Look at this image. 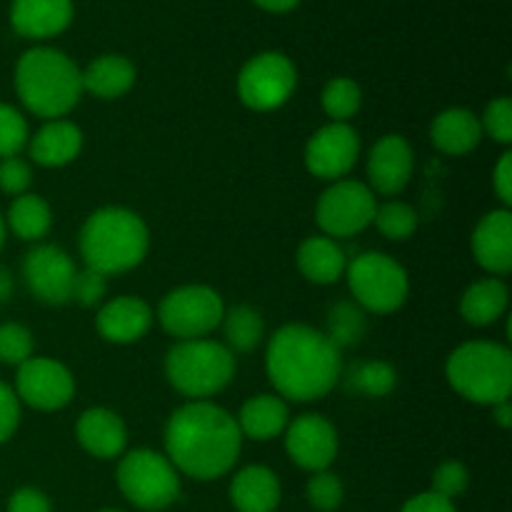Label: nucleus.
<instances>
[{"mask_svg":"<svg viewBox=\"0 0 512 512\" xmlns=\"http://www.w3.org/2000/svg\"><path fill=\"white\" fill-rule=\"evenodd\" d=\"M243 435L233 415L210 400H190L165 425V458L178 473L218 480L238 463Z\"/></svg>","mask_w":512,"mask_h":512,"instance_id":"1","label":"nucleus"},{"mask_svg":"<svg viewBox=\"0 0 512 512\" xmlns=\"http://www.w3.org/2000/svg\"><path fill=\"white\" fill-rule=\"evenodd\" d=\"M265 370L275 395L295 403H313L338 385L343 375V350L323 330L290 323L270 338Z\"/></svg>","mask_w":512,"mask_h":512,"instance_id":"2","label":"nucleus"},{"mask_svg":"<svg viewBox=\"0 0 512 512\" xmlns=\"http://www.w3.org/2000/svg\"><path fill=\"white\" fill-rule=\"evenodd\" d=\"M148 225L138 213L118 205L100 208L85 220L80 230V255L85 268L110 275L138 268L148 255Z\"/></svg>","mask_w":512,"mask_h":512,"instance_id":"3","label":"nucleus"},{"mask_svg":"<svg viewBox=\"0 0 512 512\" xmlns=\"http://www.w3.org/2000/svg\"><path fill=\"white\" fill-rule=\"evenodd\" d=\"M15 90L25 108L45 120H58L78 105L83 78L73 60L55 48H33L15 65Z\"/></svg>","mask_w":512,"mask_h":512,"instance_id":"4","label":"nucleus"},{"mask_svg":"<svg viewBox=\"0 0 512 512\" xmlns=\"http://www.w3.org/2000/svg\"><path fill=\"white\" fill-rule=\"evenodd\" d=\"M450 388L478 405H498L512 393V353L490 340H473L453 350L445 365Z\"/></svg>","mask_w":512,"mask_h":512,"instance_id":"5","label":"nucleus"},{"mask_svg":"<svg viewBox=\"0 0 512 512\" xmlns=\"http://www.w3.org/2000/svg\"><path fill=\"white\" fill-rule=\"evenodd\" d=\"M165 378L185 398L208 400L235 378V355L218 340H178L165 355Z\"/></svg>","mask_w":512,"mask_h":512,"instance_id":"6","label":"nucleus"},{"mask_svg":"<svg viewBox=\"0 0 512 512\" xmlns=\"http://www.w3.org/2000/svg\"><path fill=\"white\" fill-rule=\"evenodd\" d=\"M118 488L140 510H165L180 498V473L163 453L140 448L123 453Z\"/></svg>","mask_w":512,"mask_h":512,"instance_id":"7","label":"nucleus"},{"mask_svg":"<svg viewBox=\"0 0 512 512\" xmlns=\"http://www.w3.org/2000/svg\"><path fill=\"white\" fill-rule=\"evenodd\" d=\"M350 293L365 313L388 315L403 308L410 293V280L403 265L385 253H363L345 270Z\"/></svg>","mask_w":512,"mask_h":512,"instance_id":"8","label":"nucleus"},{"mask_svg":"<svg viewBox=\"0 0 512 512\" xmlns=\"http://www.w3.org/2000/svg\"><path fill=\"white\" fill-rule=\"evenodd\" d=\"M223 298L208 285H183L160 300L158 320L178 340H198L223 323Z\"/></svg>","mask_w":512,"mask_h":512,"instance_id":"9","label":"nucleus"},{"mask_svg":"<svg viewBox=\"0 0 512 512\" xmlns=\"http://www.w3.org/2000/svg\"><path fill=\"white\" fill-rule=\"evenodd\" d=\"M378 200L365 183L353 178L335 180L318 198L315 218L328 238H353L373 225Z\"/></svg>","mask_w":512,"mask_h":512,"instance_id":"10","label":"nucleus"},{"mask_svg":"<svg viewBox=\"0 0 512 512\" xmlns=\"http://www.w3.org/2000/svg\"><path fill=\"white\" fill-rule=\"evenodd\" d=\"M298 85V70L283 53H260L243 65L238 95L250 110H275L288 103Z\"/></svg>","mask_w":512,"mask_h":512,"instance_id":"11","label":"nucleus"},{"mask_svg":"<svg viewBox=\"0 0 512 512\" xmlns=\"http://www.w3.org/2000/svg\"><path fill=\"white\" fill-rule=\"evenodd\" d=\"M15 395L25 405L43 413L65 408L75 395V378L63 363L53 358H30L18 365Z\"/></svg>","mask_w":512,"mask_h":512,"instance_id":"12","label":"nucleus"},{"mask_svg":"<svg viewBox=\"0 0 512 512\" xmlns=\"http://www.w3.org/2000/svg\"><path fill=\"white\" fill-rule=\"evenodd\" d=\"M360 158V135L350 123H328L305 145V168L320 180H343Z\"/></svg>","mask_w":512,"mask_h":512,"instance_id":"13","label":"nucleus"},{"mask_svg":"<svg viewBox=\"0 0 512 512\" xmlns=\"http://www.w3.org/2000/svg\"><path fill=\"white\" fill-rule=\"evenodd\" d=\"M283 438L288 458L310 473L328 470L338 455V430L323 415L305 413L290 420Z\"/></svg>","mask_w":512,"mask_h":512,"instance_id":"14","label":"nucleus"},{"mask_svg":"<svg viewBox=\"0 0 512 512\" xmlns=\"http://www.w3.org/2000/svg\"><path fill=\"white\" fill-rule=\"evenodd\" d=\"M75 265L58 245H35L23 260V278L30 293L48 305L70 303Z\"/></svg>","mask_w":512,"mask_h":512,"instance_id":"15","label":"nucleus"},{"mask_svg":"<svg viewBox=\"0 0 512 512\" xmlns=\"http://www.w3.org/2000/svg\"><path fill=\"white\" fill-rule=\"evenodd\" d=\"M415 155L408 140L398 133L383 135L378 143L370 148L368 155V188L380 195L403 193L405 185L413 178Z\"/></svg>","mask_w":512,"mask_h":512,"instance_id":"16","label":"nucleus"},{"mask_svg":"<svg viewBox=\"0 0 512 512\" xmlns=\"http://www.w3.org/2000/svg\"><path fill=\"white\" fill-rule=\"evenodd\" d=\"M473 255L493 278H503L512 270V213L510 208L490 210L473 230Z\"/></svg>","mask_w":512,"mask_h":512,"instance_id":"17","label":"nucleus"},{"mask_svg":"<svg viewBox=\"0 0 512 512\" xmlns=\"http://www.w3.org/2000/svg\"><path fill=\"white\" fill-rule=\"evenodd\" d=\"M153 325V310L138 295H118L108 300L95 315V330L100 338L115 345H130L145 338Z\"/></svg>","mask_w":512,"mask_h":512,"instance_id":"18","label":"nucleus"},{"mask_svg":"<svg viewBox=\"0 0 512 512\" xmlns=\"http://www.w3.org/2000/svg\"><path fill=\"white\" fill-rule=\"evenodd\" d=\"M75 435L85 453L98 460L120 458L128 448V428L123 418L108 408H90L75 423Z\"/></svg>","mask_w":512,"mask_h":512,"instance_id":"19","label":"nucleus"},{"mask_svg":"<svg viewBox=\"0 0 512 512\" xmlns=\"http://www.w3.org/2000/svg\"><path fill=\"white\" fill-rule=\"evenodd\" d=\"M73 20V0H13L10 23L23 38L45 40L63 33Z\"/></svg>","mask_w":512,"mask_h":512,"instance_id":"20","label":"nucleus"},{"mask_svg":"<svg viewBox=\"0 0 512 512\" xmlns=\"http://www.w3.org/2000/svg\"><path fill=\"white\" fill-rule=\"evenodd\" d=\"M83 150V130L70 120H48L30 138V158L43 168H63Z\"/></svg>","mask_w":512,"mask_h":512,"instance_id":"21","label":"nucleus"},{"mask_svg":"<svg viewBox=\"0 0 512 512\" xmlns=\"http://www.w3.org/2000/svg\"><path fill=\"white\" fill-rule=\"evenodd\" d=\"M480 118L468 108H448L430 125V140L445 155H468L483 140Z\"/></svg>","mask_w":512,"mask_h":512,"instance_id":"22","label":"nucleus"},{"mask_svg":"<svg viewBox=\"0 0 512 512\" xmlns=\"http://www.w3.org/2000/svg\"><path fill=\"white\" fill-rule=\"evenodd\" d=\"M280 480L265 465H250L233 478L230 500L238 512H275L280 505Z\"/></svg>","mask_w":512,"mask_h":512,"instance_id":"23","label":"nucleus"},{"mask_svg":"<svg viewBox=\"0 0 512 512\" xmlns=\"http://www.w3.org/2000/svg\"><path fill=\"white\" fill-rule=\"evenodd\" d=\"M240 435L250 440H258V443H265V440H273L278 435L285 433L290 423V410L288 403H285L280 395L263 393L250 398L248 403L240 408L238 418Z\"/></svg>","mask_w":512,"mask_h":512,"instance_id":"24","label":"nucleus"},{"mask_svg":"<svg viewBox=\"0 0 512 512\" xmlns=\"http://www.w3.org/2000/svg\"><path fill=\"white\" fill-rule=\"evenodd\" d=\"M298 270L310 283L333 285L348 270V258L338 240L328 238V235H313V238L303 240V245L298 248Z\"/></svg>","mask_w":512,"mask_h":512,"instance_id":"25","label":"nucleus"},{"mask_svg":"<svg viewBox=\"0 0 512 512\" xmlns=\"http://www.w3.org/2000/svg\"><path fill=\"white\" fill-rule=\"evenodd\" d=\"M510 290L503 283V278H483L478 283L470 285L460 298V315L468 325L475 328H485L500 320L508 310Z\"/></svg>","mask_w":512,"mask_h":512,"instance_id":"26","label":"nucleus"},{"mask_svg":"<svg viewBox=\"0 0 512 512\" xmlns=\"http://www.w3.org/2000/svg\"><path fill=\"white\" fill-rule=\"evenodd\" d=\"M83 90L100 100H115L135 83V65L123 55H100L80 73Z\"/></svg>","mask_w":512,"mask_h":512,"instance_id":"27","label":"nucleus"},{"mask_svg":"<svg viewBox=\"0 0 512 512\" xmlns=\"http://www.w3.org/2000/svg\"><path fill=\"white\" fill-rule=\"evenodd\" d=\"M5 225L20 240L35 243V240H43L48 230L53 228V213H50V205L40 195L23 193L10 203Z\"/></svg>","mask_w":512,"mask_h":512,"instance_id":"28","label":"nucleus"},{"mask_svg":"<svg viewBox=\"0 0 512 512\" xmlns=\"http://www.w3.org/2000/svg\"><path fill=\"white\" fill-rule=\"evenodd\" d=\"M223 333L225 348L235 353H250L260 345L265 335V320L250 305H235L233 310H225L223 315Z\"/></svg>","mask_w":512,"mask_h":512,"instance_id":"29","label":"nucleus"},{"mask_svg":"<svg viewBox=\"0 0 512 512\" xmlns=\"http://www.w3.org/2000/svg\"><path fill=\"white\" fill-rule=\"evenodd\" d=\"M320 100L330 123H348L363 105V90L353 78H333L325 83Z\"/></svg>","mask_w":512,"mask_h":512,"instance_id":"30","label":"nucleus"},{"mask_svg":"<svg viewBox=\"0 0 512 512\" xmlns=\"http://www.w3.org/2000/svg\"><path fill=\"white\" fill-rule=\"evenodd\" d=\"M365 310L360 308L358 303H335L333 310L328 315V338L338 345L340 350L348 348V345H355L365 335Z\"/></svg>","mask_w":512,"mask_h":512,"instance_id":"31","label":"nucleus"},{"mask_svg":"<svg viewBox=\"0 0 512 512\" xmlns=\"http://www.w3.org/2000/svg\"><path fill=\"white\" fill-rule=\"evenodd\" d=\"M373 223L383 238L403 243V240L413 238V233L418 230V213H415L413 205L400 203V200H388V203L375 208Z\"/></svg>","mask_w":512,"mask_h":512,"instance_id":"32","label":"nucleus"},{"mask_svg":"<svg viewBox=\"0 0 512 512\" xmlns=\"http://www.w3.org/2000/svg\"><path fill=\"white\" fill-rule=\"evenodd\" d=\"M395 383H398V373L393 365L383 363V360L355 365L348 378V388L368 395V398H385L395 388Z\"/></svg>","mask_w":512,"mask_h":512,"instance_id":"33","label":"nucleus"},{"mask_svg":"<svg viewBox=\"0 0 512 512\" xmlns=\"http://www.w3.org/2000/svg\"><path fill=\"white\" fill-rule=\"evenodd\" d=\"M28 120L13 105L0 103V158H13L28 145Z\"/></svg>","mask_w":512,"mask_h":512,"instance_id":"34","label":"nucleus"},{"mask_svg":"<svg viewBox=\"0 0 512 512\" xmlns=\"http://www.w3.org/2000/svg\"><path fill=\"white\" fill-rule=\"evenodd\" d=\"M305 495H308V503L313 505L315 510L333 512L343 505V498H345L343 480H340L335 473L320 470V473H313V478L308 480Z\"/></svg>","mask_w":512,"mask_h":512,"instance_id":"35","label":"nucleus"},{"mask_svg":"<svg viewBox=\"0 0 512 512\" xmlns=\"http://www.w3.org/2000/svg\"><path fill=\"white\" fill-rule=\"evenodd\" d=\"M33 358V335L25 325L3 323L0 325V360L5 365H23Z\"/></svg>","mask_w":512,"mask_h":512,"instance_id":"36","label":"nucleus"},{"mask_svg":"<svg viewBox=\"0 0 512 512\" xmlns=\"http://www.w3.org/2000/svg\"><path fill=\"white\" fill-rule=\"evenodd\" d=\"M470 485V473L458 460H445L433 473V493L445 500H455L463 495Z\"/></svg>","mask_w":512,"mask_h":512,"instance_id":"37","label":"nucleus"},{"mask_svg":"<svg viewBox=\"0 0 512 512\" xmlns=\"http://www.w3.org/2000/svg\"><path fill=\"white\" fill-rule=\"evenodd\" d=\"M483 133H488L495 143L510 145L512 143V100L510 98H498L485 108L483 118Z\"/></svg>","mask_w":512,"mask_h":512,"instance_id":"38","label":"nucleus"},{"mask_svg":"<svg viewBox=\"0 0 512 512\" xmlns=\"http://www.w3.org/2000/svg\"><path fill=\"white\" fill-rule=\"evenodd\" d=\"M108 293V278L103 273H95V270L85 268L75 273L73 280V293H70V300L83 308H93Z\"/></svg>","mask_w":512,"mask_h":512,"instance_id":"39","label":"nucleus"},{"mask_svg":"<svg viewBox=\"0 0 512 512\" xmlns=\"http://www.w3.org/2000/svg\"><path fill=\"white\" fill-rule=\"evenodd\" d=\"M30 180H33V173H30V165L23 158L13 155V158L0 160V190L3 193L18 198V195L28 193Z\"/></svg>","mask_w":512,"mask_h":512,"instance_id":"40","label":"nucleus"},{"mask_svg":"<svg viewBox=\"0 0 512 512\" xmlns=\"http://www.w3.org/2000/svg\"><path fill=\"white\" fill-rule=\"evenodd\" d=\"M20 425V400L10 385L0 383V445L8 443Z\"/></svg>","mask_w":512,"mask_h":512,"instance_id":"41","label":"nucleus"},{"mask_svg":"<svg viewBox=\"0 0 512 512\" xmlns=\"http://www.w3.org/2000/svg\"><path fill=\"white\" fill-rule=\"evenodd\" d=\"M8 512H53V508L48 495L40 493L38 488H20L10 498Z\"/></svg>","mask_w":512,"mask_h":512,"instance_id":"42","label":"nucleus"},{"mask_svg":"<svg viewBox=\"0 0 512 512\" xmlns=\"http://www.w3.org/2000/svg\"><path fill=\"white\" fill-rule=\"evenodd\" d=\"M493 188L495 193H498L500 203H503L505 208H510L512 205V153L500 155L498 165H495L493 170Z\"/></svg>","mask_w":512,"mask_h":512,"instance_id":"43","label":"nucleus"},{"mask_svg":"<svg viewBox=\"0 0 512 512\" xmlns=\"http://www.w3.org/2000/svg\"><path fill=\"white\" fill-rule=\"evenodd\" d=\"M400 512H458V510H455L453 500L440 498V495H435L433 490H430V493H420L415 495V498H410Z\"/></svg>","mask_w":512,"mask_h":512,"instance_id":"44","label":"nucleus"},{"mask_svg":"<svg viewBox=\"0 0 512 512\" xmlns=\"http://www.w3.org/2000/svg\"><path fill=\"white\" fill-rule=\"evenodd\" d=\"M253 3L258 5V8L268 10V13H288V10H293L300 0H253Z\"/></svg>","mask_w":512,"mask_h":512,"instance_id":"45","label":"nucleus"},{"mask_svg":"<svg viewBox=\"0 0 512 512\" xmlns=\"http://www.w3.org/2000/svg\"><path fill=\"white\" fill-rule=\"evenodd\" d=\"M493 413H495V420H498L500 428L508 430L510 425H512V405H510V400L493 405Z\"/></svg>","mask_w":512,"mask_h":512,"instance_id":"46","label":"nucleus"},{"mask_svg":"<svg viewBox=\"0 0 512 512\" xmlns=\"http://www.w3.org/2000/svg\"><path fill=\"white\" fill-rule=\"evenodd\" d=\"M13 288H15L13 275H10L8 270H5L3 265H0V303H5V300H8L10 295H13Z\"/></svg>","mask_w":512,"mask_h":512,"instance_id":"47","label":"nucleus"},{"mask_svg":"<svg viewBox=\"0 0 512 512\" xmlns=\"http://www.w3.org/2000/svg\"><path fill=\"white\" fill-rule=\"evenodd\" d=\"M3 243H5V218L0 215V248H3Z\"/></svg>","mask_w":512,"mask_h":512,"instance_id":"48","label":"nucleus"},{"mask_svg":"<svg viewBox=\"0 0 512 512\" xmlns=\"http://www.w3.org/2000/svg\"><path fill=\"white\" fill-rule=\"evenodd\" d=\"M103 512H123V510H103Z\"/></svg>","mask_w":512,"mask_h":512,"instance_id":"49","label":"nucleus"}]
</instances>
